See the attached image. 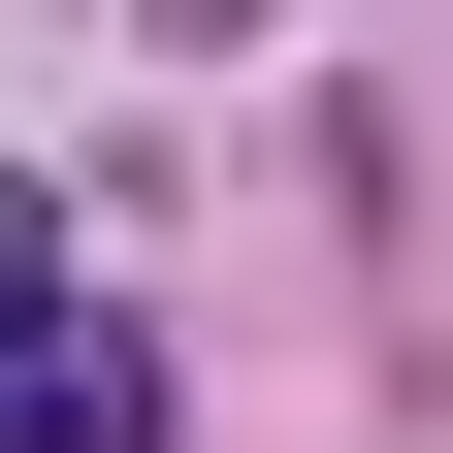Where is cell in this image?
Here are the masks:
<instances>
[{
    "label": "cell",
    "instance_id": "6da1fadb",
    "mask_svg": "<svg viewBox=\"0 0 453 453\" xmlns=\"http://www.w3.org/2000/svg\"><path fill=\"white\" fill-rule=\"evenodd\" d=\"M0 421H33V453H130V421H162L130 324L65 292V195H33V162H0Z\"/></svg>",
    "mask_w": 453,
    "mask_h": 453
},
{
    "label": "cell",
    "instance_id": "7a4b0ae2",
    "mask_svg": "<svg viewBox=\"0 0 453 453\" xmlns=\"http://www.w3.org/2000/svg\"><path fill=\"white\" fill-rule=\"evenodd\" d=\"M162 33H259V0H162Z\"/></svg>",
    "mask_w": 453,
    "mask_h": 453
}]
</instances>
